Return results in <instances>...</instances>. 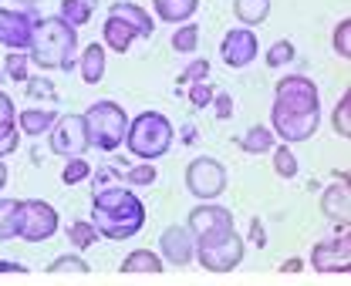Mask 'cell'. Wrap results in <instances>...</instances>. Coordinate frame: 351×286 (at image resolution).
Wrapping results in <instances>:
<instances>
[{
  "instance_id": "6da1fadb",
  "label": "cell",
  "mask_w": 351,
  "mask_h": 286,
  "mask_svg": "<svg viewBox=\"0 0 351 286\" xmlns=\"http://www.w3.org/2000/svg\"><path fill=\"white\" fill-rule=\"evenodd\" d=\"M317 125H321L317 84L307 75H284L274 88V108H270L274 138H280V145H298L314 138Z\"/></svg>"
},
{
  "instance_id": "7a4b0ae2",
  "label": "cell",
  "mask_w": 351,
  "mask_h": 286,
  "mask_svg": "<svg viewBox=\"0 0 351 286\" xmlns=\"http://www.w3.org/2000/svg\"><path fill=\"white\" fill-rule=\"evenodd\" d=\"M91 226L105 239H132L145 226V205L125 185H108L91 196Z\"/></svg>"
},
{
  "instance_id": "3957f363",
  "label": "cell",
  "mask_w": 351,
  "mask_h": 286,
  "mask_svg": "<svg viewBox=\"0 0 351 286\" xmlns=\"http://www.w3.org/2000/svg\"><path fill=\"white\" fill-rule=\"evenodd\" d=\"M27 57L41 71H64V68H71L75 57H78V31L71 24H64L61 17H44L34 27Z\"/></svg>"
},
{
  "instance_id": "277c9868",
  "label": "cell",
  "mask_w": 351,
  "mask_h": 286,
  "mask_svg": "<svg viewBox=\"0 0 351 286\" xmlns=\"http://www.w3.org/2000/svg\"><path fill=\"white\" fill-rule=\"evenodd\" d=\"M173 138H176V128L162 112H142L138 118L129 122L125 148L135 159H142V162H156V159H162L173 148Z\"/></svg>"
},
{
  "instance_id": "5b68a950",
  "label": "cell",
  "mask_w": 351,
  "mask_h": 286,
  "mask_svg": "<svg viewBox=\"0 0 351 286\" xmlns=\"http://www.w3.org/2000/svg\"><path fill=\"white\" fill-rule=\"evenodd\" d=\"M82 118H85V128H88V142L98 152H115L125 142L129 115H125L122 105H115V101H95Z\"/></svg>"
},
{
  "instance_id": "8992f818",
  "label": "cell",
  "mask_w": 351,
  "mask_h": 286,
  "mask_svg": "<svg viewBox=\"0 0 351 286\" xmlns=\"http://www.w3.org/2000/svg\"><path fill=\"white\" fill-rule=\"evenodd\" d=\"M193 259H196L203 270H210V273H230V270H237L240 259H243V239L230 229V233L213 236V239H206V243H196Z\"/></svg>"
},
{
  "instance_id": "52a82bcc",
  "label": "cell",
  "mask_w": 351,
  "mask_h": 286,
  "mask_svg": "<svg viewBox=\"0 0 351 286\" xmlns=\"http://www.w3.org/2000/svg\"><path fill=\"white\" fill-rule=\"evenodd\" d=\"M186 189L199 199V203H213L226 192V168L223 162L210 159V155H199L186 165Z\"/></svg>"
},
{
  "instance_id": "ba28073f",
  "label": "cell",
  "mask_w": 351,
  "mask_h": 286,
  "mask_svg": "<svg viewBox=\"0 0 351 286\" xmlns=\"http://www.w3.org/2000/svg\"><path fill=\"white\" fill-rule=\"evenodd\" d=\"M47 135H51V138H47V142H51V152L61 155V159H82L88 148H91L82 115H58V122L51 125Z\"/></svg>"
},
{
  "instance_id": "9c48e42d",
  "label": "cell",
  "mask_w": 351,
  "mask_h": 286,
  "mask_svg": "<svg viewBox=\"0 0 351 286\" xmlns=\"http://www.w3.org/2000/svg\"><path fill=\"white\" fill-rule=\"evenodd\" d=\"M58 233V212L54 205L44 199H24L21 203V226H17V239L24 243H47Z\"/></svg>"
},
{
  "instance_id": "30bf717a",
  "label": "cell",
  "mask_w": 351,
  "mask_h": 286,
  "mask_svg": "<svg viewBox=\"0 0 351 286\" xmlns=\"http://www.w3.org/2000/svg\"><path fill=\"white\" fill-rule=\"evenodd\" d=\"M38 21H41V17H38L34 10L0 7V44H3L7 51H24V54H27Z\"/></svg>"
},
{
  "instance_id": "8fae6325",
  "label": "cell",
  "mask_w": 351,
  "mask_h": 286,
  "mask_svg": "<svg viewBox=\"0 0 351 286\" xmlns=\"http://www.w3.org/2000/svg\"><path fill=\"white\" fill-rule=\"evenodd\" d=\"M186 229L196 243H206L213 236H223L233 229V212L226 205H196L186 219Z\"/></svg>"
},
{
  "instance_id": "7c38bea8",
  "label": "cell",
  "mask_w": 351,
  "mask_h": 286,
  "mask_svg": "<svg viewBox=\"0 0 351 286\" xmlns=\"http://www.w3.org/2000/svg\"><path fill=\"white\" fill-rule=\"evenodd\" d=\"M311 270H317V273H351L348 226H341V236L338 239L314 243V249H311Z\"/></svg>"
},
{
  "instance_id": "4fadbf2b",
  "label": "cell",
  "mask_w": 351,
  "mask_h": 286,
  "mask_svg": "<svg viewBox=\"0 0 351 286\" xmlns=\"http://www.w3.org/2000/svg\"><path fill=\"white\" fill-rule=\"evenodd\" d=\"M257 51H261V41H257V34L247 31V27H233V31L223 38V44H219V57H223V64L233 68V71L250 68V64L257 61Z\"/></svg>"
},
{
  "instance_id": "5bb4252c",
  "label": "cell",
  "mask_w": 351,
  "mask_h": 286,
  "mask_svg": "<svg viewBox=\"0 0 351 286\" xmlns=\"http://www.w3.org/2000/svg\"><path fill=\"white\" fill-rule=\"evenodd\" d=\"M159 259L166 263H173V266H189L193 263V252H196V239L189 236V229L186 226H169V229H162V236H159Z\"/></svg>"
},
{
  "instance_id": "9a60e30c",
  "label": "cell",
  "mask_w": 351,
  "mask_h": 286,
  "mask_svg": "<svg viewBox=\"0 0 351 286\" xmlns=\"http://www.w3.org/2000/svg\"><path fill=\"white\" fill-rule=\"evenodd\" d=\"M321 212H324L331 222L348 226V219H351V189H348V175H345V172L338 175V182H331V185L321 192Z\"/></svg>"
},
{
  "instance_id": "2e32d148",
  "label": "cell",
  "mask_w": 351,
  "mask_h": 286,
  "mask_svg": "<svg viewBox=\"0 0 351 286\" xmlns=\"http://www.w3.org/2000/svg\"><path fill=\"white\" fill-rule=\"evenodd\" d=\"M108 17H119L122 24H129L132 31H135V38H152V34H156V21L149 17V10H142V7L132 3V0L112 3V7H108Z\"/></svg>"
},
{
  "instance_id": "e0dca14e",
  "label": "cell",
  "mask_w": 351,
  "mask_h": 286,
  "mask_svg": "<svg viewBox=\"0 0 351 286\" xmlns=\"http://www.w3.org/2000/svg\"><path fill=\"white\" fill-rule=\"evenodd\" d=\"M21 145V131H17V112H14V101L0 91V159L3 155H14Z\"/></svg>"
},
{
  "instance_id": "ac0fdd59",
  "label": "cell",
  "mask_w": 351,
  "mask_h": 286,
  "mask_svg": "<svg viewBox=\"0 0 351 286\" xmlns=\"http://www.w3.org/2000/svg\"><path fill=\"white\" fill-rule=\"evenodd\" d=\"M54 122H58V112L54 108H24V112H17V131H24L31 138L51 131Z\"/></svg>"
},
{
  "instance_id": "d6986e66",
  "label": "cell",
  "mask_w": 351,
  "mask_h": 286,
  "mask_svg": "<svg viewBox=\"0 0 351 286\" xmlns=\"http://www.w3.org/2000/svg\"><path fill=\"white\" fill-rule=\"evenodd\" d=\"M152 10L166 24H186L189 17H196L199 0H152Z\"/></svg>"
},
{
  "instance_id": "ffe728a7",
  "label": "cell",
  "mask_w": 351,
  "mask_h": 286,
  "mask_svg": "<svg viewBox=\"0 0 351 286\" xmlns=\"http://www.w3.org/2000/svg\"><path fill=\"white\" fill-rule=\"evenodd\" d=\"M78 68H82V81L85 84L101 81L105 78V44H88L85 51H82Z\"/></svg>"
},
{
  "instance_id": "44dd1931",
  "label": "cell",
  "mask_w": 351,
  "mask_h": 286,
  "mask_svg": "<svg viewBox=\"0 0 351 286\" xmlns=\"http://www.w3.org/2000/svg\"><path fill=\"white\" fill-rule=\"evenodd\" d=\"M135 41V31H132L129 24H122L119 17H105V27H101V44H108L112 51H119V54H125Z\"/></svg>"
},
{
  "instance_id": "7402d4cb",
  "label": "cell",
  "mask_w": 351,
  "mask_h": 286,
  "mask_svg": "<svg viewBox=\"0 0 351 286\" xmlns=\"http://www.w3.org/2000/svg\"><path fill=\"white\" fill-rule=\"evenodd\" d=\"M162 266H166V263H162L152 249H132L129 256L122 259L119 270L129 276V273H162Z\"/></svg>"
},
{
  "instance_id": "603a6c76",
  "label": "cell",
  "mask_w": 351,
  "mask_h": 286,
  "mask_svg": "<svg viewBox=\"0 0 351 286\" xmlns=\"http://www.w3.org/2000/svg\"><path fill=\"white\" fill-rule=\"evenodd\" d=\"M233 14L237 21L250 31V27H261L270 14V0H233Z\"/></svg>"
},
{
  "instance_id": "cb8c5ba5",
  "label": "cell",
  "mask_w": 351,
  "mask_h": 286,
  "mask_svg": "<svg viewBox=\"0 0 351 286\" xmlns=\"http://www.w3.org/2000/svg\"><path fill=\"white\" fill-rule=\"evenodd\" d=\"M240 148H243L247 155L270 152V148H274V131H270L267 125H250V128L243 131V138H240Z\"/></svg>"
},
{
  "instance_id": "d4e9b609",
  "label": "cell",
  "mask_w": 351,
  "mask_h": 286,
  "mask_svg": "<svg viewBox=\"0 0 351 286\" xmlns=\"http://www.w3.org/2000/svg\"><path fill=\"white\" fill-rule=\"evenodd\" d=\"M21 226V203L17 199H0V243L14 239Z\"/></svg>"
},
{
  "instance_id": "484cf974",
  "label": "cell",
  "mask_w": 351,
  "mask_h": 286,
  "mask_svg": "<svg viewBox=\"0 0 351 286\" xmlns=\"http://www.w3.org/2000/svg\"><path fill=\"white\" fill-rule=\"evenodd\" d=\"M58 17L78 31L82 24L91 21V0H61V14Z\"/></svg>"
},
{
  "instance_id": "4316f807",
  "label": "cell",
  "mask_w": 351,
  "mask_h": 286,
  "mask_svg": "<svg viewBox=\"0 0 351 286\" xmlns=\"http://www.w3.org/2000/svg\"><path fill=\"white\" fill-rule=\"evenodd\" d=\"M47 273H51V276H64V273H68V276H88L91 266H88L82 256H68V252H64V256H58V259L47 266Z\"/></svg>"
},
{
  "instance_id": "83f0119b",
  "label": "cell",
  "mask_w": 351,
  "mask_h": 286,
  "mask_svg": "<svg viewBox=\"0 0 351 286\" xmlns=\"http://www.w3.org/2000/svg\"><path fill=\"white\" fill-rule=\"evenodd\" d=\"M270 155H274V172H277L280 179H294V175H298V159H294V152H291L287 145L270 148Z\"/></svg>"
},
{
  "instance_id": "f1b7e54d",
  "label": "cell",
  "mask_w": 351,
  "mask_h": 286,
  "mask_svg": "<svg viewBox=\"0 0 351 286\" xmlns=\"http://www.w3.org/2000/svg\"><path fill=\"white\" fill-rule=\"evenodd\" d=\"M173 51H179V54H189V51H196V44H199V27L193 24V21H186L179 31L173 34Z\"/></svg>"
},
{
  "instance_id": "f546056e",
  "label": "cell",
  "mask_w": 351,
  "mask_h": 286,
  "mask_svg": "<svg viewBox=\"0 0 351 286\" xmlns=\"http://www.w3.org/2000/svg\"><path fill=\"white\" fill-rule=\"evenodd\" d=\"M331 125H335V135L351 138V94H341V98H338V108H335V115H331Z\"/></svg>"
},
{
  "instance_id": "4dcf8cb0",
  "label": "cell",
  "mask_w": 351,
  "mask_h": 286,
  "mask_svg": "<svg viewBox=\"0 0 351 286\" xmlns=\"http://www.w3.org/2000/svg\"><path fill=\"white\" fill-rule=\"evenodd\" d=\"M27 68H31V57L24 51H10L7 61H3V71L10 81H27Z\"/></svg>"
},
{
  "instance_id": "1f68e13d",
  "label": "cell",
  "mask_w": 351,
  "mask_h": 286,
  "mask_svg": "<svg viewBox=\"0 0 351 286\" xmlns=\"http://www.w3.org/2000/svg\"><path fill=\"white\" fill-rule=\"evenodd\" d=\"M95 239H98V233H95L91 222H71L68 226V243L75 249H88V246H95Z\"/></svg>"
},
{
  "instance_id": "d6a6232c",
  "label": "cell",
  "mask_w": 351,
  "mask_h": 286,
  "mask_svg": "<svg viewBox=\"0 0 351 286\" xmlns=\"http://www.w3.org/2000/svg\"><path fill=\"white\" fill-rule=\"evenodd\" d=\"M294 57H298V51H294L291 41H277L267 47V64H270V68H284V64H291Z\"/></svg>"
},
{
  "instance_id": "836d02e7",
  "label": "cell",
  "mask_w": 351,
  "mask_h": 286,
  "mask_svg": "<svg viewBox=\"0 0 351 286\" xmlns=\"http://www.w3.org/2000/svg\"><path fill=\"white\" fill-rule=\"evenodd\" d=\"M88 175H91V165L85 159H68L64 172H61V182L64 185H78V182H85Z\"/></svg>"
},
{
  "instance_id": "e575fe53",
  "label": "cell",
  "mask_w": 351,
  "mask_h": 286,
  "mask_svg": "<svg viewBox=\"0 0 351 286\" xmlns=\"http://www.w3.org/2000/svg\"><path fill=\"white\" fill-rule=\"evenodd\" d=\"M331 41H335V54L348 61L351 57V21L348 17H345V21H338V27H335V38H331Z\"/></svg>"
},
{
  "instance_id": "d590c367",
  "label": "cell",
  "mask_w": 351,
  "mask_h": 286,
  "mask_svg": "<svg viewBox=\"0 0 351 286\" xmlns=\"http://www.w3.org/2000/svg\"><path fill=\"white\" fill-rule=\"evenodd\" d=\"M159 175H156V168H152V162L138 165V168H132V172H125V182L129 185H152Z\"/></svg>"
},
{
  "instance_id": "8d00e7d4",
  "label": "cell",
  "mask_w": 351,
  "mask_h": 286,
  "mask_svg": "<svg viewBox=\"0 0 351 286\" xmlns=\"http://www.w3.org/2000/svg\"><path fill=\"white\" fill-rule=\"evenodd\" d=\"M27 94L31 98H47V101H58V91H54V84L47 81V78H34V81H27Z\"/></svg>"
},
{
  "instance_id": "74e56055",
  "label": "cell",
  "mask_w": 351,
  "mask_h": 286,
  "mask_svg": "<svg viewBox=\"0 0 351 286\" xmlns=\"http://www.w3.org/2000/svg\"><path fill=\"white\" fill-rule=\"evenodd\" d=\"M206 75H210V64H206V57H203V61H193V64L186 68V75L179 78V84H189V81H206Z\"/></svg>"
},
{
  "instance_id": "f35d334b",
  "label": "cell",
  "mask_w": 351,
  "mask_h": 286,
  "mask_svg": "<svg viewBox=\"0 0 351 286\" xmlns=\"http://www.w3.org/2000/svg\"><path fill=\"white\" fill-rule=\"evenodd\" d=\"M189 98H193V105H196V108H206V105L213 101V88H210L206 81H203V84H193Z\"/></svg>"
},
{
  "instance_id": "ab89813d",
  "label": "cell",
  "mask_w": 351,
  "mask_h": 286,
  "mask_svg": "<svg viewBox=\"0 0 351 286\" xmlns=\"http://www.w3.org/2000/svg\"><path fill=\"white\" fill-rule=\"evenodd\" d=\"M213 101H217L219 118H230V115H233V101H230V94H213Z\"/></svg>"
},
{
  "instance_id": "60d3db41",
  "label": "cell",
  "mask_w": 351,
  "mask_h": 286,
  "mask_svg": "<svg viewBox=\"0 0 351 286\" xmlns=\"http://www.w3.org/2000/svg\"><path fill=\"white\" fill-rule=\"evenodd\" d=\"M0 273H27V266L14 263V259H0Z\"/></svg>"
},
{
  "instance_id": "b9f144b4",
  "label": "cell",
  "mask_w": 351,
  "mask_h": 286,
  "mask_svg": "<svg viewBox=\"0 0 351 286\" xmlns=\"http://www.w3.org/2000/svg\"><path fill=\"white\" fill-rule=\"evenodd\" d=\"M14 3H17V7H21V10H31V7H38V3H41V0H14Z\"/></svg>"
},
{
  "instance_id": "7bdbcfd3",
  "label": "cell",
  "mask_w": 351,
  "mask_h": 286,
  "mask_svg": "<svg viewBox=\"0 0 351 286\" xmlns=\"http://www.w3.org/2000/svg\"><path fill=\"white\" fill-rule=\"evenodd\" d=\"M7 179H10V172H7V165H3V159H0V189L7 185Z\"/></svg>"
}]
</instances>
